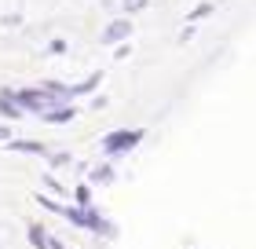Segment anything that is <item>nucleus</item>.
<instances>
[{"label":"nucleus","instance_id":"5","mask_svg":"<svg viewBox=\"0 0 256 249\" xmlns=\"http://www.w3.org/2000/svg\"><path fill=\"white\" fill-rule=\"evenodd\" d=\"M92 180H96V183H110V180H114V169H110V165H96Z\"/></svg>","mask_w":256,"mask_h":249},{"label":"nucleus","instance_id":"6","mask_svg":"<svg viewBox=\"0 0 256 249\" xmlns=\"http://www.w3.org/2000/svg\"><path fill=\"white\" fill-rule=\"evenodd\" d=\"M74 198H77V205H80V209H92V191H88V183H80Z\"/></svg>","mask_w":256,"mask_h":249},{"label":"nucleus","instance_id":"1","mask_svg":"<svg viewBox=\"0 0 256 249\" xmlns=\"http://www.w3.org/2000/svg\"><path fill=\"white\" fill-rule=\"evenodd\" d=\"M139 139H143V132H139V128H121V132H110L106 139H102V150H106L110 158H118V154L132 150Z\"/></svg>","mask_w":256,"mask_h":249},{"label":"nucleus","instance_id":"4","mask_svg":"<svg viewBox=\"0 0 256 249\" xmlns=\"http://www.w3.org/2000/svg\"><path fill=\"white\" fill-rule=\"evenodd\" d=\"M15 96H11V92H0V114H8V117H18L22 114V106L18 103H11Z\"/></svg>","mask_w":256,"mask_h":249},{"label":"nucleus","instance_id":"8","mask_svg":"<svg viewBox=\"0 0 256 249\" xmlns=\"http://www.w3.org/2000/svg\"><path fill=\"white\" fill-rule=\"evenodd\" d=\"M15 150H30V154H44V147L40 143H11Z\"/></svg>","mask_w":256,"mask_h":249},{"label":"nucleus","instance_id":"9","mask_svg":"<svg viewBox=\"0 0 256 249\" xmlns=\"http://www.w3.org/2000/svg\"><path fill=\"white\" fill-rule=\"evenodd\" d=\"M48 191H52V194H66V187H62L59 180H52V176H48Z\"/></svg>","mask_w":256,"mask_h":249},{"label":"nucleus","instance_id":"10","mask_svg":"<svg viewBox=\"0 0 256 249\" xmlns=\"http://www.w3.org/2000/svg\"><path fill=\"white\" fill-rule=\"evenodd\" d=\"M139 8H146V0H124V11H139Z\"/></svg>","mask_w":256,"mask_h":249},{"label":"nucleus","instance_id":"2","mask_svg":"<svg viewBox=\"0 0 256 249\" xmlns=\"http://www.w3.org/2000/svg\"><path fill=\"white\" fill-rule=\"evenodd\" d=\"M128 33H132V22L128 19H118V22H110L106 30H102V44H114V41H124Z\"/></svg>","mask_w":256,"mask_h":249},{"label":"nucleus","instance_id":"7","mask_svg":"<svg viewBox=\"0 0 256 249\" xmlns=\"http://www.w3.org/2000/svg\"><path fill=\"white\" fill-rule=\"evenodd\" d=\"M44 117H48V121H70V117H74V110H48Z\"/></svg>","mask_w":256,"mask_h":249},{"label":"nucleus","instance_id":"11","mask_svg":"<svg viewBox=\"0 0 256 249\" xmlns=\"http://www.w3.org/2000/svg\"><path fill=\"white\" fill-rule=\"evenodd\" d=\"M0 139H8V128H0Z\"/></svg>","mask_w":256,"mask_h":249},{"label":"nucleus","instance_id":"3","mask_svg":"<svg viewBox=\"0 0 256 249\" xmlns=\"http://www.w3.org/2000/svg\"><path fill=\"white\" fill-rule=\"evenodd\" d=\"M30 242H33V249H52V234L40 227V223H30Z\"/></svg>","mask_w":256,"mask_h":249}]
</instances>
